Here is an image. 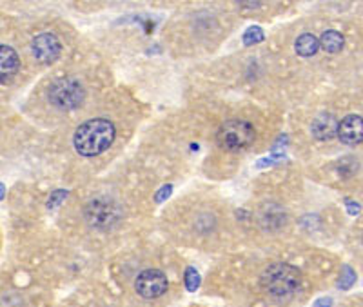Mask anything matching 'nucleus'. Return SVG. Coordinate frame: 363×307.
Listing matches in <instances>:
<instances>
[{
  "mask_svg": "<svg viewBox=\"0 0 363 307\" xmlns=\"http://www.w3.org/2000/svg\"><path fill=\"white\" fill-rule=\"evenodd\" d=\"M167 287H169L167 277L160 269L142 271L135 280V291L145 300L160 298L164 293H167Z\"/></svg>",
  "mask_w": 363,
  "mask_h": 307,
  "instance_id": "obj_6",
  "label": "nucleus"
},
{
  "mask_svg": "<svg viewBox=\"0 0 363 307\" xmlns=\"http://www.w3.org/2000/svg\"><path fill=\"white\" fill-rule=\"evenodd\" d=\"M347 208H349V213H351L352 216L358 215V213H359V203H358V202H352V200H347Z\"/></svg>",
  "mask_w": 363,
  "mask_h": 307,
  "instance_id": "obj_19",
  "label": "nucleus"
},
{
  "mask_svg": "<svg viewBox=\"0 0 363 307\" xmlns=\"http://www.w3.org/2000/svg\"><path fill=\"white\" fill-rule=\"evenodd\" d=\"M318 42H320V48H323L327 53H338V51L343 50L345 38H343V35L340 33V31H336V29H329V31H325V33L322 35V38Z\"/></svg>",
  "mask_w": 363,
  "mask_h": 307,
  "instance_id": "obj_12",
  "label": "nucleus"
},
{
  "mask_svg": "<svg viewBox=\"0 0 363 307\" xmlns=\"http://www.w3.org/2000/svg\"><path fill=\"white\" fill-rule=\"evenodd\" d=\"M356 282V273L349 266H343L342 269V280H340V287L342 289H349L352 284Z\"/></svg>",
  "mask_w": 363,
  "mask_h": 307,
  "instance_id": "obj_16",
  "label": "nucleus"
},
{
  "mask_svg": "<svg viewBox=\"0 0 363 307\" xmlns=\"http://www.w3.org/2000/svg\"><path fill=\"white\" fill-rule=\"evenodd\" d=\"M336 128H338V122H336L335 116L329 115V113H322L314 118L311 131L318 140H330V138L336 137Z\"/></svg>",
  "mask_w": 363,
  "mask_h": 307,
  "instance_id": "obj_11",
  "label": "nucleus"
},
{
  "mask_svg": "<svg viewBox=\"0 0 363 307\" xmlns=\"http://www.w3.org/2000/svg\"><path fill=\"white\" fill-rule=\"evenodd\" d=\"M116 137L115 124L108 118H91L79 125L73 144L77 153L82 157H99L108 150Z\"/></svg>",
  "mask_w": 363,
  "mask_h": 307,
  "instance_id": "obj_2",
  "label": "nucleus"
},
{
  "mask_svg": "<svg viewBox=\"0 0 363 307\" xmlns=\"http://www.w3.org/2000/svg\"><path fill=\"white\" fill-rule=\"evenodd\" d=\"M67 195H69V191H66V189H57V191L50 196V200H48V209L58 208V206L67 199Z\"/></svg>",
  "mask_w": 363,
  "mask_h": 307,
  "instance_id": "obj_17",
  "label": "nucleus"
},
{
  "mask_svg": "<svg viewBox=\"0 0 363 307\" xmlns=\"http://www.w3.org/2000/svg\"><path fill=\"white\" fill-rule=\"evenodd\" d=\"M260 287L269 298L277 302H289L298 295L301 287V273L298 267L277 262L265 267L260 277Z\"/></svg>",
  "mask_w": 363,
  "mask_h": 307,
  "instance_id": "obj_1",
  "label": "nucleus"
},
{
  "mask_svg": "<svg viewBox=\"0 0 363 307\" xmlns=\"http://www.w3.org/2000/svg\"><path fill=\"white\" fill-rule=\"evenodd\" d=\"M31 51L40 64H53L62 53V44H60L57 35L40 33L31 42Z\"/></svg>",
  "mask_w": 363,
  "mask_h": 307,
  "instance_id": "obj_8",
  "label": "nucleus"
},
{
  "mask_svg": "<svg viewBox=\"0 0 363 307\" xmlns=\"http://www.w3.org/2000/svg\"><path fill=\"white\" fill-rule=\"evenodd\" d=\"M122 218H124L122 203L111 196H96L84 206V221L89 228L99 229V231L113 229L120 224Z\"/></svg>",
  "mask_w": 363,
  "mask_h": 307,
  "instance_id": "obj_3",
  "label": "nucleus"
},
{
  "mask_svg": "<svg viewBox=\"0 0 363 307\" xmlns=\"http://www.w3.org/2000/svg\"><path fill=\"white\" fill-rule=\"evenodd\" d=\"M184 282H186L187 291L194 293V291L200 287V274L199 271L194 269V267H187L186 269V277H184Z\"/></svg>",
  "mask_w": 363,
  "mask_h": 307,
  "instance_id": "obj_15",
  "label": "nucleus"
},
{
  "mask_svg": "<svg viewBox=\"0 0 363 307\" xmlns=\"http://www.w3.org/2000/svg\"><path fill=\"white\" fill-rule=\"evenodd\" d=\"M336 135L340 140L347 145H358L362 144L363 138V125H362V116L359 115H349L345 116L336 128Z\"/></svg>",
  "mask_w": 363,
  "mask_h": 307,
  "instance_id": "obj_9",
  "label": "nucleus"
},
{
  "mask_svg": "<svg viewBox=\"0 0 363 307\" xmlns=\"http://www.w3.org/2000/svg\"><path fill=\"white\" fill-rule=\"evenodd\" d=\"M289 215L278 202H264L256 213V222L264 231L278 233L287 225Z\"/></svg>",
  "mask_w": 363,
  "mask_h": 307,
  "instance_id": "obj_7",
  "label": "nucleus"
},
{
  "mask_svg": "<svg viewBox=\"0 0 363 307\" xmlns=\"http://www.w3.org/2000/svg\"><path fill=\"white\" fill-rule=\"evenodd\" d=\"M264 40V31L258 26H252L244 33V44L245 46H255V44H260Z\"/></svg>",
  "mask_w": 363,
  "mask_h": 307,
  "instance_id": "obj_14",
  "label": "nucleus"
},
{
  "mask_svg": "<svg viewBox=\"0 0 363 307\" xmlns=\"http://www.w3.org/2000/svg\"><path fill=\"white\" fill-rule=\"evenodd\" d=\"M256 129L242 118L225 121L216 131V144L225 151H242L255 142Z\"/></svg>",
  "mask_w": 363,
  "mask_h": 307,
  "instance_id": "obj_5",
  "label": "nucleus"
},
{
  "mask_svg": "<svg viewBox=\"0 0 363 307\" xmlns=\"http://www.w3.org/2000/svg\"><path fill=\"white\" fill-rule=\"evenodd\" d=\"M48 99H50L51 106H55L57 109L71 111V109H77L84 104L86 89L80 84V80L73 79V77H60L50 84Z\"/></svg>",
  "mask_w": 363,
  "mask_h": 307,
  "instance_id": "obj_4",
  "label": "nucleus"
},
{
  "mask_svg": "<svg viewBox=\"0 0 363 307\" xmlns=\"http://www.w3.org/2000/svg\"><path fill=\"white\" fill-rule=\"evenodd\" d=\"M171 191H173V186H164V187H160V191L157 193V196H155V202L157 203H162L164 202L165 199H169V195H171Z\"/></svg>",
  "mask_w": 363,
  "mask_h": 307,
  "instance_id": "obj_18",
  "label": "nucleus"
},
{
  "mask_svg": "<svg viewBox=\"0 0 363 307\" xmlns=\"http://www.w3.org/2000/svg\"><path fill=\"white\" fill-rule=\"evenodd\" d=\"M4 199V186H2V184H0V200Z\"/></svg>",
  "mask_w": 363,
  "mask_h": 307,
  "instance_id": "obj_21",
  "label": "nucleus"
},
{
  "mask_svg": "<svg viewBox=\"0 0 363 307\" xmlns=\"http://www.w3.org/2000/svg\"><path fill=\"white\" fill-rule=\"evenodd\" d=\"M330 306H333V300L330 298H322L314 303V307H330Z\"/></svg>",
  "mask_w": 363,
  "mask_h": 307,
  "instance_id": "obj_20",
  "label": "nucleus"
},
{
  "mask_svg": "<svg viewBox=\"0 0 363 307\" xmlns=\"http://www.w3.org/2000/svg\"><path fill=\"white\" fill-rule=\"evenodd\" d=\"M18 67H21V58L17 51L11 46L0 44V84L13 80V77L18 73Z\"/></svg>",
  "mask_w": 363,
  "mask_h": 307,
  "instance_id": "obj_10",
  "label": "nucleus"
},
{
  "mask_svg": "<svg viewBox=\"0 0 363 307\" xmlns=\"http://www.w3.org/2000/svg\"><path fill=\"white\" fill-rule=\"evenodd\" d=\"M294 50L300 57H313L320 50V42L314 35L303 33L296 38V44H294Z\"/></svg>",
  "mask_w": 363,
  "mask_h": 307,
  "instance_id": "obj_13",
  "label": "nucleus"
}]
</instances>
